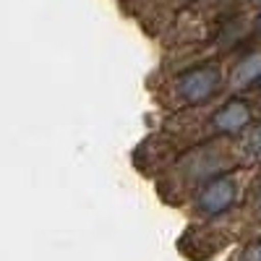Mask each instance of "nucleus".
Segmentation results:
<instances>
[{
	"label": "nucleus",
	"mask_w": 261,
	"mask_h": 261,
	"mask_svg": "<svg viewBox=\"0 0 261 261\" xmlns=\"http://www.w3.org/2000/svg\"><path fill=\"white\" fill-rule=\"evenodd\" d=\"M222 71L217 65H196L175 79V94L186 105H206L222 92Z\"/></svg>",
	"instance_id": "f257e3e1"
},
{
	"label": "nucleus",
	"mask_w": 261,
	"mask_h": 261,
	"mask_svg": "<svg viewBox=\"0 0 261 261\" xmlns=\"http://www.w3.org/2000/svg\"><path fill=\"white\" fill-rule=\"evenodd\" d=\"M235 199H238V188L232 178H214L196 196V209L206 217H217V214L227 212L235 204Z\"/></svg>",
	"instance_id": "f03ea898"
},
{
	"label": "nucleus",
	"mask_w": 261,
	"mask_h": 261,
	"mask_svg": "<svg viewBox=\"0 0 261 261\" xmlns=\"http://www.w3.org/2000/svg\"><path fill=\"white\" fill-rule=\"evenodd\" d=\"M214 128L222 134H241V130L251 123V107L243 99H230L214 113Z\"/></svg>",
	"instance_id": "7ed1b4c3"
},
{
	"label": "nucleus",
	"mask_w": 261,
	"mask_h": 261,
	"mask_svg": "<svg viewBox=\"0 0 261 261\" xmlns=\"http://www.w3.org/2000/svg\"><path fill=\"white\" fill-rule=\"evenodd\" d=\"M258 81H261V50L248 53L232 71V84L238 89H246V86H253Z\"/></svg>",
	"instance_id": "20e7f679"
},
{
	"label": "nucleus",
	"mask_w": 261,
	"mask_h": 261,
	"mask_svg": "<svg viewBox=\"0 0 261 261\" xmlns=\"http://www.w3.org/2000/svg\"><path fill=\"white\" fill-rule=\"evenodd\" d=\"M246 149L251 151L253 157L261 160V125H256L251 134H248V139H246Z\"/></svg>",
	"instance_id": "39448f33"
},
{
	"label": "nucleus",
	"mask_w": 261,
	"mask_h": 261,
	"mask_svg": "<svg viewBox=\"0 0 261 261\" xmlns=\"http://www.w3.org/2000/svg\"><path fill=\"white\" fill-rule=\"evenodd\" d=\"M246 261H261V241L253 243V246L246 251Z\"/></svg>",
	"instance_id": "423d86ee"
},
{
	"label": "nucleus",
	"mask_w": 261,
	"mask_h": 261,
	"mask_svg": "<svg viewBox=\"0 0 261 261\" xmlns=\"http://www.w3.org/2000/svg\"><path fill=\"white\" fill-rule=\"evenodd\" d=\"M258 209H261V191H258Z\"/></svg>",
	"instance_id": "0eeeda50"
}]
</instances>
